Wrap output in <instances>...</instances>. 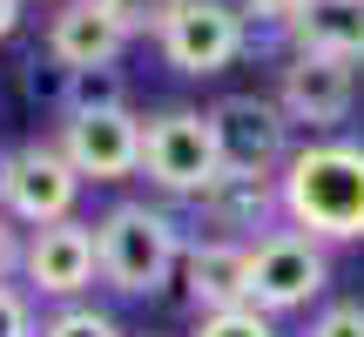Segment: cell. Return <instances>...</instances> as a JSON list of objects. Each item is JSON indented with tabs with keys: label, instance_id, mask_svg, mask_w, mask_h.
I'll use <instances>...</instances> for the list:
<instances>
[{
	"label": "cell",
	"instance_id": "6da1fadb",
	"mask_svg": "<svg viewBox=\"0 0 364 337\" xmlns=\"http://www.w3.org/2000/svg\"><path fill=\"white\" fill-rule=\"evenodd\" d=\"M182 250H189V223L176 203H149V196H122L95 216V257H102V290L122 304H156L176 290Z\"/></svg>",
	"mask_w": 364,
	"mask_h": 337
},
{
	"label": "cell",
	"instance_id": "7a4b0ae2",
	"mask_svg": "<svg viewBox=\"0 0 364 337\" xmlns=\"http://www.w3.org/2000/svg\"><path fill=\"white\" fill-rule=\"evenodd\" d=\"M277 203L284 223L331 250L364 243V142L358 135H311L290 149L284 176H277Z\"/></svg>",
	"mask_w": 364,
	"mask_h": 337
},
{
	"label": "cell",
	"instance_id": "3957f363",
	"mask_svg": "<svg viewBox=\"0 0 364 337\" xmlns=\"http://www.w3.org/2000/svg\"><path fill=\"white\" fill-rule=\"evenodd\" d=\"M331 284H338L331 243H317V236L277 223L270 236L250 243V304L270 311L277 324H284V317H311L317 304H331Z\"/></svg>",
	"mask_w": 364,
	"mask_h": 337
},
{
	"label": "cell",
	"instance_id": "277c9868",
	"mask_svg": "<svg viewBox=\"0 0 364 337\" xmlns=\"http://www.w3.org/2000/svg\"><path fill=\"white\" fill-rule=\"evenodd\" d=\"M203 115H209V135H216L223 176H284L290 149H297V129H290V115L277 108V95L230 88V95H216Z\"/></svg>",
	"mask_w": 364,
	"mask_h": 337
},
{
	"label": "cell",
	"instance_id": "5b68a950",
	"mask_svg": "<svg viewBox=\"0 0 364 337\" xmlns=\"http://www.w3.org/2000/svg\"><path fill=\"white\" fill-rule=\"evenodd\" d=\"M223 176L216 162V135H209L203 108H156L142 115V182L162 196V203H189L209 182Z\"/></svg>",
	"mask_w": 364,
	"mask_h": 337
},
{
	"label": "cell",
	"instance_id": "8992f818",
	"mask_svg": "<svg viewBox=\"0 0 364 337\" xmlns=\"http://www.w3.org/2000/svg\"><path fill=\"white\" fill-rule=\"evenodd\" d=\"M250 41H257V27H250V14L236 0H176L169 21L156 27L162 68H176L189 81H209L223 68H236L250 54Z\"/></svg>",
	"mask_w": 364,
	"mask_h": 337
},
{
	"label": "cell",
	"instance_id": "52a82bcc",
	"mask_svg": "<svg viewBox=\"0 0 364 337\" xmlns=\"http://www.w3.org/2000/svg\"><path fill=\"white\" fill-rule=\"evenodd\" d=\"M21 284L41 311L54 304H81L102 284V257H95V223L68 216V223H41L27 230V257H21Z\"/></svg>",
	"mask_w": 364,
	"mask_h": 337
},
{
	"label": "cell",
	"instance_id": "ba28073f",
	"mask_svg": "<svg viewBox=\"0 0 364 337\" xmlns=\"http://www.w3.org/2000/svg\"><path fill=\"white\" fill-rule=\"evenodd\" d=\"M277 108L290 115V129L338 135L358 115V61H331V54H290L277 68Z\"/></svg>",
	"mask_w": 364,
	"mask_h": 337
},
{
	"label": "cell",
	"instance_id": "9c48e42d",
	"mask_svg": "<svg viewBox=\"0 0 364 337\" xmlns=\"http://www.w3.org/2000/svg\"><path fill=\"white\" fill-rule=\"evenodd\" d=\"M81 168L61 156V142L54 135H34V142L14 149V176H7V216L21 223V230H41V223H68L81 216Z\"/></svg>",
	"mask_w": 364,
	"mask_h": 337
},
{
	"label": "cell",
	"instance_id": "30bf717a",
	"mask_svg": "<svg viewBox=\"0 0 364 337\" xmlns=\"http://www.w3.org/2000/svg\"><path fill=\"white\" fill-rule=\"evenodd\" d=\"M54 142H61V156L81 168V182H95V189H115V182L142 176V115H135V108L61 115Z\"/></svg>",
	"mask_w": 364,
	"mask_h": 337
},
{
	"label": "cell",
	"instance_id": "8fae6325",
	"mask_svg": "<svg viewBox=\"0 0 364 337\" xmlns=\"http://www.w3.org/2000/svg\"><path fill=\"white\" fill-rule=\"evenodd\" d=\"M189 236H230V243H257L284 223V203H277V176H216L203 196L176 203Z\"/></svg>",
	"mask_w": 364,
	"mask_h": 337
},
{
	"label": "cell",
	"instance_id": "7c38bea8",
	"mask_svg": "<svg viewBox=\"0 0 364 337\" xmlns=\"http://www.w3.org/2000/svg\"><path fill=\"white\" fill-rule=\"evenodd\" d=\"M41 48H48L54 61H68V68H122V54L135 48V34L102 0H61V7H48Z\"/></svg>",
	"mask_w": 364,
	"mask_h": 337
},
{
	"label": "cell",
	"instance_id": "4fadbf2b",
	"mask_svg": "<svg viewBox=\"0 0 364 337\" xmlns=\"http://www.w3.org/2000/svg\"><path fill=\"white\" fill-rule=\"evenodd\" d=\"M176 290H182V304H189L196 317H203V311H230V304H250V243H230V236H189Z\"/></svg>",
	"mask_w": 364,
	"mask_h": 337
},
{
	"label": "cell",
	"instance_id": "5bb4252c",
	"mask_svg": "<svg viewBox=\"0 0 364 337\" xmlns=\"http://www.w3.org/2000/svg\"><path fill=\"white\" fill-rule=\"evenodd\" d=\"M290 54H331L364 68V0H304L284 27Z\"/></svg>",
	"mask_w": 364,
	"mask_h": 337
},
{
	"label": "cell",
	"instance_id": "9a60e30c",
	"mask_svg": "<svg viewBox=\"0 0 364 337\" xmlns=\"http://www.w3.org/2000/svg\"><path fill=\"white\" fill-rule=\"evenodd\" d=\"M14 81H21V102H27V108H41V115H68V81H75V68H68V61H54L48 48L21 54Z\"/></svg>",
	"mask_w": 364,
	"mask_h": 337
},
{
	"label": "cell",
	"instance_id": "2e32d148",
	"mask_svg": "<svg viewBox=\"0 0 364 337\" xmlns=\"http://www.w3.org/2000/svg\"><path fill=\"white\" fill-rule=\"evenodd\" d=\"M34 337H135L122 324L115 311H102V304H54V311H41V331Z\"/></svg>",
	"mask_w": 364,
	"mask_h": 337
},
{
	"label": "cell",
	"instance_id": "e0dca14e",
	"mask_svg": "<svg viewBox=\"0 0 364 337\" xmlns=\"http://www.w3.org/2000/svg\"><path fill=\"white\" fill-rule=\"evenodd\" d=\"M95 108H129V75L122 68H75L68 115H95Z\"/></svg>",
	"mask_w": 364,
	"mask_h": 337
},
{
	"label": "cell",
	"instance_id": "ac0fdd59",
	"mask_svg": "<svg viewBox=\"0 0 364 337\" xmlns=\"http://www.w3.org/2000/svg\"><path fill=\"white\" fill-rule=\"evenodd\" d=\"M189 337H284V324L257 304H230V311H203L189 324Z\"/></svg>",
	"mask_w": 364,
	"mask_h": 337
},
{
	"label": "cell",
	"instance_id": "d6986e66",
	"mask_svg": "<svg viewBox=\"0 0 364 337\" xmlns=\"http://www.w3.org/2000/svg\"><path fill=\"white\" fill-rule=\"evenodd\" d=\"M297 337H364V304L358 297H331L311 311V324H304Z\"/></svg>",
	"mask_w": 364,
	"mask_h": 337
},
{
	"label": "cell",
	"instance_id": "ffe728a7",
	"mask_svg": "<svg viewBox=\"0 0 364 337\" xmlns=\"http://www.w3.org/2000/svg\"><path fill=\"white\" fill-rule=\"evenodd\" d=\"M41 331V304L27 297V284H0V337H34Z\"/></svg>",
	"mask_w": 364,
	"mask_h": 337
},
{
	"label": "cell",
	"instance_id": "44dd1931",
	"mask_svg": "<svg viewBox=\"0 0 364 337\" xmlns=\"http://www.w3.org/2000/svg\"><path fill=\"white\" fill-rule=\"evenodd\" d=\"M102 7L115 14V21L129 27L135 41H156V27L169 21V7H176V0H102Z\"/></svg>",
	"mask_w": 364,
	"mask_h": 337
},
{
	"label": "cell",
	"instance_id": "7402d4cb",
	"mask_svg": "<svg viewBox=\"0 0 364 337\" xmlns=\"http://www.w3.org/2000/svg\"><path fill=\"white\" fill-rule=\"evenodd\" d=\"M21 257H27V230L0 209V284H21Z\"/></svg>",
	"mask_w": 364,
	"mask_h": 337
},
{
	"label": "cell",
	"instance_id": "603a6c76",
	"mask_svg": "<svg viewBox=\"0 0 364 337\" xmlns=\"http://www.w3.org/2000/svg\"><path fill=\"white\" fill-rule=\"evenodd\" d=\"M236 7L250 14V27H277V34H284V27H290V14H297L304 0H236Z\"/></svg>",
	"mask_w": 364,
	"mask_h": 337
},
{
	"label": "cell",
	"instance_id": "cb8c5ba5",
	"mask_svg": "<svg viewBox=\"0 0 364 337\" xmlns=\"http://www.w3.org/2000/svg\"><path fill=\"white\" fill-rule=\"evenodd\" d=\"M21 21H27V0H0V48L21 34Z\"/></svg>",
	"mask_w": 364,
	"mask_h": 337
},
{
	"label": "cell",
	"instance_id": "d4e9b609",
	"mask_svg": "<svg viewBox=\"0 0 364 337\" xmlns=\"http://www.w3.org/2000/svg\"><path fill=\"white\" fill-rule=\"evenodd\" d=\"M7 176H14V149L0 142V203H7Z\"/></svg>",
	"mask_w": 364,
	"mask_h": 337
},
{
	"label": "cell",
	"instance_id": "484cf974",
	"mask_svg": "<svg viewBox=\"0 0 364 337\" xmlns=\"http://www.w3.org/2000/svg\"><path fill=\"white\" fill-rule=\"evenodd\" d=\"M27 7H61V0H27Z\"/></svg>",
	"mask_w": 364,
	"mask_h": 337
},
{
	"label": "cell",
	"instance_id": "4316f807",
	"mask_svg": "<svg viewBox=\"0 0 364 337\" xmlns=\"http://www.w3.org/2000/svg\"><path fill=\"white\" fill-rule=\"evenodd\" d=\"M142 337H169V331H142Z\"/></svg>",
	"mask_w": 364,
	"mask_h": 337
}]
</instances>
